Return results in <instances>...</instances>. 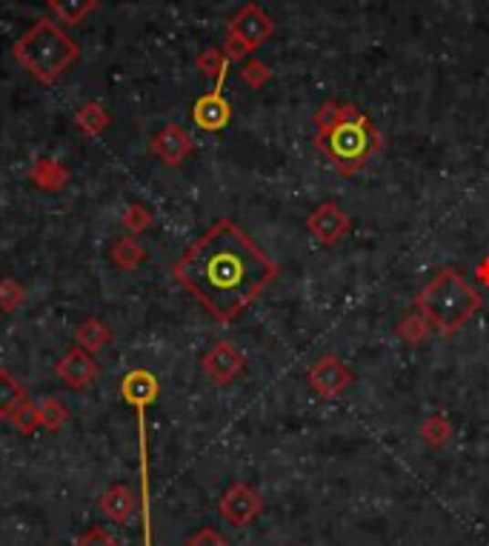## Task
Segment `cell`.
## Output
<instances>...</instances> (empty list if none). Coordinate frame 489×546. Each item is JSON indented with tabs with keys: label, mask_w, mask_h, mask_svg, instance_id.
<instances>
[{
	"label": "cell",
	"mask_w": 489,
	"mask_h": 546,
	"mask_svg": "<svg viewBox=\"0 0 489 546\" xmlns=\"http://www.w3.org/2000/svg\"><path fill=\"white\" fill-rule=\"evenodd\" d=\"M307 383L315 392L317 398H338L344 395L352 383V373L347 369V363L338 355H324L312 363V369L307 373Z\"/></svg>",
	"instance_id": "7"
},
{
	"label": "cell",
	"mask_w": 489,
	"mask_h": 546,
	"mask_svg": "<svg viewBox=\"0 0 489 546\" xmlns=\"http://www.w3.org/2000/svg\"><path fill=\"white\" fill-rule=\"evenodd\" d=\"M198 69H201L206 78H215V89H221V86H224V78H226V69H229V58H226L224 49L212 47V49L201 52V58H198Z\"/></svg>",
	"instance_id": "21"
},
{
	"label": "cell",
	"mask_w": 489,
	"mask_h": 546,
	"mask_svg": "<svg viewBox=\"0 0 489 546\" xmlns=\"http://www.w3.org/2000/svg\"><path fill=\"white\" fill-rule=\"evenodd\" d=\"M24 401H26V389L12 378V373L0 369V418L9 421V415Z\"/></svg>",
	"instance_id": "18"
},
{
	"label": "cell",
	"mask_w": 489,
	"mask_h": 546,
	"mask_svg": "<svg viewBox=\"0 0 489 546\" xmlns=\"http://www.w3.org/2000/svg\"><path fill=\"white\" fill-rule=\"evenodd\" d=\"M421 438L430 446H443L453 438V424L446 421L441 412H432L430 418H423V424H421Z\"/></svg>",
	"instance_id": "22"
},
{
	"label": "cell",
	"mask_w": 489,
	"mask_h": 546,
	"mask_svg": "<svg viewBox=\"0 0 489 546\" xmlns=\"http://www.w3.org/2000/svg\"><path fill=\"white\" fill-rule=\"evenodd\" d=\"M57 378L72 389H87L98 378V363L92 352H87V349L80 346L69 349V352L57 361Z\"/></svg>",
	"instance_id": "11"
},
{
	"label": "cell",
	"mask_w": 489,
	"mask_h": 546,
	"mask_svg": "<svg viewBox=\"0 0 489 546\" xmlns=\"http://www.w3.org/2000/svg\"><path fill=\"white\" fill-rule=\"evenodd\" d=\"M75 341H78L80 349H87V352L95 355V352H100V349L112 341V330L100 318H87V320L78 326Z\"/></svg>",
	"instance_id": "16"
},
{
	"label": "cell",
	"mask_w": 489,
	"mask_h": 546,
	"mask_svg": "<svg viewBox=\"0 0 489 546\" xmlns=\"http://www.w3.org/2000/svg\"><path fill=\"white\" fill-rule=\"evenodd\" d=\"M9 424L15 426V429H20L24 435H32L37 426H40V418H37V406L26 398L24 404H20L12 415H9Z\"/></svg>",
	"instance_id": "25"
},
{
	"label": "cell",
	"mask_w": 489,
	"mask_h": 546,
	"mask_svg": "<svg viewBox=\"0 0 489 546\" xmlns=\"http://www.w3.org/2000/svg\"><path fill=\"white\" fill-rule=\"evenodd\" d=\"M218 509L224 520H229L232 527L241 530V527H249V523L264 512V498L249 484H244V480H235V484L221 495Z\"/></svg>",
	"instance_id": "8"
},
{
	"label": "cell",
	"mask_w": 489,
	"mask_h": 546,
	"mask_svg": "<svg viewBox=\"0 0 489 546\" xmlns=\"http://www.w3.org/2000/svg\"><path fill=\"white\" fill-rule=\"evenodd\" d=\"M49 9L67 26H78L83 24V17H89L98 9V0H49Z\"/></svg>",
	"instance_id": "17"
},
{
	"label": "cell",
	"mask_w": 489,
	"mask_h": 546,
	"mask_svg": "<svg viewBox=\"0 0 489 546\" xmlns=\"http://www.w3.org/2000/svg\"><path fill=\"white\" fill-rule=\"evenodd\" d=\"M120 395L130 401L138 412L140 424V507H143V538L146 546H152V515H149V461H146V406L158 398V381L146 369H135L123 378Z\"/></svg>",
	"instance_id": "5"
},
{
	"label": "cell",
	"mask_w": 489,
	"mask_h": 546,
	"mask_svg": "<svg viewBox=\"0 0 489 546\" xmlns=\"http://www.w3.org/2000/svg\"><path fill=\"white\" fill-rule=\"evenodd\" d=\"M430 330H432L430 320H427V318H423V315L415 310L412 315H407V318L401 320V326H398V335H401L403 341H407L410 346H418L421 341H427Z\"/></svg>",
	"instance_id": "23"
},
{
	"label": "cell",
	"mask_w": 489,
	"mask_h": 546,
	"mask_svg": "<svg viewBox=\"0 0 489 546\" xmlns=\"http://www.w3.org/2000/svg\"><path fill=\"white\" fill-rule=\"evenodd\" d=\"M37 418H40V426L55 432V429H60L63 424L69 421V409H67V404H60L57 398H47L44 404L37 406Z\"/></svg>",
	"instance_id": "24"
},
{
	"label": "cell",
	"mask_w": 489,
	"mask_h": 546,
	"mask_svg": "<svg viewBox=\"0 0 489 546\" xmlns=\"http://www.w3.org/2000/svg\"><path fill=\"white\" fill-rule=\"evenodd\" d=\"M315 146L341 174H352L380 146L378 129L352 103H324L315 115Z\"/></svg>",
	"instance_id": "2"
},
{
	"label": "cell",
	"mask_w": 489,
	"mask_h": 546,
	"mask_svg": "<svg viewBox=\"0 0 489 546\" xmlns=\"http://www.w3.org/2000/svg\"><path fill=\"white\" fill-rule=\"evenodd\" d=\"M218 323L238 320L278 278V264L229 217L212 224L172 269Z\"/></svg>",
	"instance_id": "1"
},
{
	"label": "cell",
	"mask_w": 489,
	"mask_h": 546,
	"mask_svg": "<svg viewBox=\"0 0 489 546\" xmlns=\"http://www.w3.org/2000/svg\"><path fill=\"white\" fill-rule=\"evenodd\" d=\"M75 546H120V543L112 535H106L100 527H92V530H87L80 535V541Z\"/></svg>",
	"instance_id": "30"
},
{
	"label": "cell",
	"mask_w": 489,
	"mask_h": 546,
	"mask_svg": "<svg viewBox=\"0 0 489 546\" xmlns=\"http://www.w3.org/2000/svg\"><path fill=\"white\" fill-rule=\"evenodd\" d=\"M32 184L47 192H57L69 184V169L55 158H40L32 166Z\"/></svg>",
	"instance_id": "15"
},
{
	"label": "cell",
	"mask_w": 489,
	"mask_h": 546,
	"mask_svg": "<svg viewBox=\"0 0 489 546\" xmlns=\"http://www.w3.org/2000/svg\"><path fill=\"white\" fill-rule=\"evenodd\" d=\"M307 229L321 240L324 247L338 244L347 232H349V215L338 206L335 201H327L317 206L309 217H307Z\"/></svg>",
	"instance_id": "9"
},
{
	"label": "cell",
	"mask_w": 489,
	"mask_h": 546,
	"mask_svg": "<svg viewBox=\"0 0 489 546\" xmlns=\"http://www.w3.org/2000/svg\"><path fill=\"white\" fill-rule=\"evenodd\" d=\"M478 280H481V283H489V257L478 267Z\"/></svg>",
	"instance_id": "31"
},
{
	"label": "cell",
	"mask_w": 489,
	"mask_h": 546,
	"mask_svg": "<svg viewBox=\"0 0 489 546\" xmlns=\"http://www.w3.org/2000/svg\"><path fill=\"white\" fill-rule=\"evenodd\" d=\"M78 55H80L78 43L47 17L37 20L15 43V58L20 60V67L40 83H55L78 60Z\"/></svg>",
	"instance_id": "4"
},
{
	"label": "cell",
	"mask_w": 489,
	"mask_h": 546,
	"mask_svg": "<svg viewBox=\"0 0 489 546\" xmlns=\"http://www.w3.org/2000/svg\"><path fill=\"white\" fill-rule=\"evenodd\" d=\"M183 546H232L218 530H212V527H203V530H198L192 538H189Z\"/></svg>",
	"instance_id": "29"
},
{
	"label": "cell",
	"mask_w": 489,
	"mask_h": 546,
	"mask_svg": "<svg viewBox=\"0 0 489 546\" xmlns=\"http://www.w3.org/2000/svg\"><path fill=\"white\" fill-rule=\"evenodd\" d=\"M20 303H24V287H20V283L12 280V278L0 280V310L15 312Z\"/></svg>",
	"instance_id": "27"
},
{
	"label": "cell",
	"mask_w": 489,
	"mask_h": 546,
	"mask_svg": "<svg viewBox=\"0 0 489 546\" xmlns=\"http://www.w3.org/2000/svg\"><path fill=\"white\" fill-rule=\"evenodd\" d=\"M241 78H244L246 86H252V89H261V86L272 78V72L264 67L261 60H246L244 69H241Z\"/></svg>",
	"instance_id": "28"
},
{
	"label": "cell",
	"mask_w": 489,
	"mask_h": 546,
	"mask_svg": "<svg viewBox=\"0 0 489 546\" xmlns=\"http://www.w3.org/2000/svg\"><path fill=\"white\" fill-rule=\"evenodd\" d=\"M203 373L218 386H226L244 373V355L229 341L215 343L203 358Z\"/></svg>",
	"instance_id": "10"
},
{
	"label": "cell",
	"mask_w": 489,
	"mask_h": 546,
	"mask_svg": "<svg viewBox=\"0 0 489 546\" xmlns=\"http://www.w3.org/2000/svg\"><path fill=\"white\" fill-rule=\"evenodd\" d=\"M135 495L130 487H123V484H115L109 487L103 495H100V512L115 520V523H126L132 515H135Z\"/></svg>",
	"instance_id": "14"
},
{
	"label": "cell",
	"mask_w": 489,
	"mask_h": 546,
	"mask_svg": "<svg viewBox=\"0 0 489 546\" xmlns=\"http://www.w3.org/2000/svg\"><path fill=\"white\" fill-rule=\"evenodd\" d=\"M75 121H78V126H80L87 135H100L103 129L112 123V115L106 112V109H103L98 100H89V103H83V106L78 109Z\"/></svg>",
	"instance_id": "19"
},
{
	"label": "cell",
	"mask_w": 489,
	"mask_h": 546,
	"mask_svg": "<svg viewBox=\"0 0 489 546\" xmlns=\"http://www.w3.org/2000/svg\"><path fill=\"white\" fill-rule=\"evenodd\" d=\"M272 17L258 6V4H249L244 6L235 17H232L229 32H226V43H224V52L229 60H241L246 55H252L255 49H261L264 43L272 37Z\"/></svg>",
	"instance_id": "6"
},
{
	"label": "cell",
	"mask_w": 489,
	"mask_h": 546,
	"mask_svg": "<svg viewBox=\"0 0 489 546\" xmlns=\"http://www.w3.org/2000/svg\"><path fill=\"white\" fill-rule=\"evenodd\" d=\"M123 229L130 232V235H138L143 229H149V224H152V212H149L143 204H132V206H126L123 212Z\"/></svg>",
	"instance_id": "26"
},
{
	"label": "cell",
	"mask_w": 489,
	"mask_h": 546,
	"mask_svg": "<svg viewBox=\"0 0 489 546\" xmlns=\"http://www.w3.org/2000/svg\"><path fill=\"white\" fill-rule=\"evenodd\" d=\"M152 152L166 166H178L189 152H192V135L178 123H166L152 138Z\"/></svg>",
	"instance_id": "12"
},
{
	"label": "cell",
	"mask_w": 489,
	"mask_h": 546,
	"mask_svg": "<svg viewBox=\"0 0 489 546\" xmlns=\"http://www.w3.org/2000/svg\"><path fill=\"white\" fill-rule=\"evenodd\" d=\"M232 109L226 103V98L221 95V89L209 92L203 98H198V103L192 106V121L203 129V132H218L229 123Z\"/></svg>",
	"instance_id": "13"
},
{
	"label": "cell",
	"mask_w": 489,
	"mask_h": 546,
	"mask_svg": "<svg viewBox=\"0 0 489 546\" xmlns=\"http://www.w3.org/2000/svg\"><path fill=\"white\" fill-rule=\"evenodd\" d=\"M484 307V298L455 269H441L415 298V310L441 335H455Z\"/></svg>",
	"instance_id": "3"
},
{
	"label": "cell",
	"mask_w": 489,
	"mask_h": 546,
	"mask_svg": "<svg viewBox=\"0 0 489 546\" xmlns=\"http://www.w3.org/2000/svg\"><path fill=\"white\" fill-rule=\"evenodd\" d=\"M112 260L120 267V269H135V267H140L143 260H146V249L138 244V240L132 237V235H126V237H120V240H115L112 244Z\"/></svg>",
	"instance_id": "20"
}]
</instances>
